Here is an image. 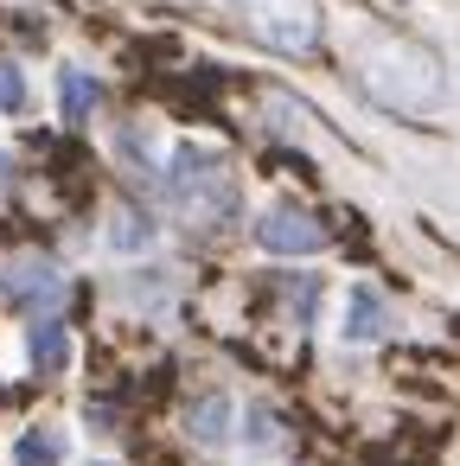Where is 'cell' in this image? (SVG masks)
Masks as SVG:
<instances>
[{"mask_svg": "<svg viewBox=\"0 0 460 466\" xmlns=\"http://www.w3.org/2000/svg\"><path fill=\"white\" fill-rule=\"evenodd\" d=\"M167 192H173L186 211H211V218H224V211L237 205V192H230V173H224V154H211V147H192V141L173 154Z\"/></svg>", "mask_w": 460, "mask_h": 466, "instance_id": "obj_1", "label": "cell"}, {"mask_svg": "<svg viewBox=\"0 0 460 466\" xmlns=\"http://www.w3.org/2000/svg\"><path fill=\"white\" fill-rule=\"evenodd\" d=\"M371 96H377V103H396V109H428V103L441 96V71H434L428 52L396 46V52H383V58L371 65Z\"/></svg>", "mask_w": 460, "mask_h": 466, "instance_id": "obj_2", "label": "cell"}, {"mask_svg": "<svg viewBox=\"0 0 460 466\" xmlns=\"http://www.w3.org/2000/svg\"><path fill=\"white\" fill-rule=\"evenodd\" d=\"M237 14L275 52H307L320 39V7H313V0H237Z\"/></svg>", "mask_w": 460, "mask_h": 466, "instance_id": "obj_3", "label": "cell"}, {"mask_svg": "<svg viewBox=\"0 0 460 466\" xmlns=\"http://www.w3.org/2000/svg\"><path fill=\"white\" fill-rule=\"evenodd\" d=\"M256 243L269 256H320L326 249V224L313 211H301V205H269L256 218Z\"/></svg>", "mask_w": 460, "mask_h": 466, "instance_id": "obj_4", "label": "cell"}, {"mask_svg": "<svg viewBox=\"0 0 460 466\" xmlns=\"http://www.w3.org/2000/svg\"><path fill=\"white\" fill-rule=\"evenodd\" d=\"M58 294H65V275L39 249H26V256H14L7 268H0V300H7V307H46Z\"/></svg>", "mask_w": 460, "mask_h": 466, "instance_id": "obj_5", "label": "cell"}, {"mask_svg": "<svg viewBox=\"0 0 460 466\" xmlns=\"http://www.w3.org/2000/svg\"><path fill=\"white\" fill-rule=\"evenodd\" d=\"M383 326H390V307H383V294H377L371 281L345 288V326H339V332H345L352 345H371Z\"/></svg>", "mask_w": 460, "mask_h": 466, "instance_id": "obj_6", "label": "cell"}, {"mask_svg": "<svg viewBox=\"0 0 460 466\" xmlns=\"http://www.w3.org/2000/svg\"><path fill=\"white\" fill-rule=\"evenodd\" d=\"M186 428H192V441H205V447H218V441L230 434V396H224V390H211V396H199V402L186 409Z\"/></svg>", "mask_w": 460, "mask_h": 466, "instance_id": "obj_7", "label": "cell"}, {"mask_svg": "<svg viewBox=\"0 0 460 466\" xmlns=\"http://www.w3.org/2000/svg\"><path fill=\"white\" fill-rule=\"evenodd\" d=\"M97 103H103V84L90 71H58V109H65V122H90Z\"/></svg>", "mask_w": 460, "mask_h": 466, "instance_id": "obj_8", "label": "cell"}, {"mask_svg": "<svg viewBox=\"0 0 460 466\" xmlns=\"http://www.w3.org/2000/svg\"><path fill=\"white\" fill-rule=\"evenodd\" d=\"M58 460H65V428H52V421L26 428L14 441V466H58Z\"/></svg>", "mask_w": 460, "mask_h": 466, "instance_id": "obj_9", "label": "cell"}, {"mask_svg": "<svg viewBox=\"0 0 460 466\" xmlns=\"http://www.w3.org/2000/svg\"><path fill=\"white\" fill-rule=\"evenodd\" d=\"M154 243V224L141 218V211H128V205H116L109 211V249H122V256H135V249H148Z\"/></svg>", "mask_w": 460, "mask_h": 466, "instance_id": "obj_10", "label": "cell"}, {"mask_svg": "<svg viewBox=\"0 0 460 466\" xmlns=\"http://www.w3.org/2000/svg\"><path fill=\"white\" fill-rule=\"evenodd\" d=\"M33 364H39V370H65V364H71V332H65L58 319L33 326Z\"/></svg>", "mask_w": 460, "mask_h": 466, "instance_id": "obj_11", "label": "cell"}, {"mask_svg": "<svg viewBox=\"0 0 460 466\" xmlns=\"http://www.w3.org/2000/svg\"><path fill=\"white\" fill-rule=\"evenodd\" d=\"M20 109H26V71L0 58V116H20Z\"/></svg>", "mask_w": 460, "mask_h": 466, "instance_id": "obj_12", "label": "cell"}, {"mask_svg": "<svg viewBox=\"0 0 460 466\" xmlns=\"http://www.w3.org/2000/svg\"><path fill=\"white\" fill-rule=\"evenodd\" d=\"M0 179H7V160H0Z\"/></svg>", "mask_w": 460, "mask_h": 466, "instance_id": "obj_13", "label": "cell"}, {"mask_svg": "<svg viewBox=\"0 0 460 466\" xmlns=\"http://www.w3.org/2000/svg\"><path fill=\"white\" fill-rule=\"evenodd\" d=\"M97 466H109V460H97Z\"/></svg>", "mask_w": 460, "mask_h": 466, "instance_id": "obj_14", "label": "cell"}]
</instances>
